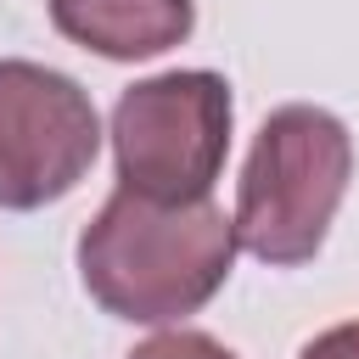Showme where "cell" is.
<instances>
[{"mask_svg": "<svg viewBox=\"0 0 359 359\" xmlns=\"http://www.w3.org/2000/svg\"><path fill=\"white\" fill-rule=\"evenodd\" d=\"M230 264L236 224L213 196L151 202L118 185L79 236L84 292L129 325H168L196 314L230 280Z\"/></svg>", "mask_w": 359, "mask_h": 359, "instance_id": "cell-1", "label": "cell"}, {"mask_svg": "<svg viewBox=\"0 0 359 359\" xmlns=\"http://www.w3.org/2000/svg\"><path fill=\"white\" fill-rule=\"evenodd\" d=\"M348 180H353L348 123L309 101L275 107L258 123L252 151L241 163L236 219H230L236 247H247L258 264H275V269L309 264L331 236Z\"/></svg>", "mask_w": 359, "mask_h": 359, "instance_id": "cell-2", "label": "cell"}, {"mask_svg": "<svg viewBox=\"0 0 359 359\" xmlns=\"http://www.w3.org/2000/svg\"><path fill=\"white\" fill-rule=\"evenodd\" d=\"M236 101L208 67H174L129 84L112 107L118 185L151 202H202L230 151Z\"/></svg>", "mask_w": 359, "mask_h": 359, "instance_id": "cell-3", "label": "cell"}, {"mask_svg": "<svg viewBox=\"0 0 359 359\" xmlns=\"http://www.w3.org/2000/svg\"><path fill=\"white\" fill-rule=\"evenodd\" d=\"M101 151V118L79 79L0 56V208L34 213L62 202Z\"/></svg>", "mask_w": 359, "mask_h": 359, "instance_id": "cell-4", "label": "cell"}, {"mask_svg": "<svg viewBox=\"0 0 359 359\" xmlns=\"http://www.w3.org/2000/svg\"><path fill=\"white\" fill-rule=\"evenodd\" d=\"M50 22L107 62H146L191 39L196 0H50Z\"/></svg>", "mask_w": 359, "mask_h": 359, "instance_id": "cell-5", "label": "cell"}, {"mask_svg": "<svg viewBox=\"0 0 359 359\" xmlns=\"http://www.w3.org/2000/svg\"><path fill=\"white\" fill-rule=\"evenodd\" d=\"M129 359H236V353L208 331H163V337L140 342Z\"/></svg>", "mask_w": 359, "mask_h": 359, "instance_id": "cell-6", "label": "cell"}, {"mask_svg": "<svg viewBox=\"0 0 359 359\" xmlns=\"http://www.w3.org/2000/svg\"><path fill=\"white\" fill-rule=\"evenodd\" d=\"M297 359H359V320H342V325L309 337Z\"/></svg>", "mask_w": 359, "mask_h": 359, "instance_id": "cell-7", "label": "cell"}]
</instances>
